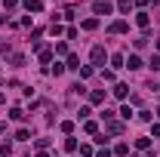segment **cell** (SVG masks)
<instances>
[{
	"mask_svg": "<svg viewBox=\"0 0 160 157\" xmlns=\"http://www.w3.org/2000/svg\"><path fill=\"white\" fill-rule=\"evenodd\" d=\"M92 9H96V16H111V3L108 0H92Z\"/></svg>",
	"mask_w": 160,
	"mask_h": 157,
	"instance_id": "1",
	"label": "cell"
},
{
	"mask_svg": "<svg viewBox=\"0 0 160 157\" xmlns=\"http://www.w3.org/2000/svg\"><path fill=\"white\" fill-rule=\"evenodd\" d=\"M105 133H111V136H120V133H123V123H117V120H105Z\"/></svg>",
	"mask_w": 160,
	"mask_h": 157,
	"instance_id": "2",
	"label": "cell"
},
{
	"mask_svg": "<svg viewBox=\"0 0 160 157\" xmlns=\"http://www.w3.org/2000/svg\"><path fill=\"white\" fill-rule=\"evenodd\" d=\"M105 59H108L105 56V46H92V62L96 65H105Z\"/></svg>",
	"mask_w": 160,
	"mask_h": 157,
	"instance_id": "3",
	"label": "cell"
},
{
	"mask_svg": "<svg viewBox=\"0 0 160 157\" xmlns=\"http://www.w3.org/2000/svg\"><path fill=\"white\" fill-rule=\"evenodd\" d=\"M25 9L28 13H40L43 9V0H25Z\"/></svg>",
	"mask_w": 160,
	"mask_h": 157,
	"instance_id": "4",
	"label": "cell"
},
{
	"mask_svg": "<svg viewBox=\"0 0 160 157\" xmlns=\"http://www.w3.org/2000/svg\"><path fill=\"white\" fill-rule=\"evenodd\" d=\"M126 68H129V71H139V68H142V59H139V56H129V59H126Z\"/></svg>",
	"mask_w": 160,
	"mask_h": 157,
	"instance_id": "5",
	"label": "cell"
},
{
	"mask_svg": "<svg viewBox=\"0 0 160 157\" xmlns=\"http://www.w3.org/2000/svg\"><path fill=\"white\" fill-rule=\"evenodd\" d=\"M136 25H139V28H148V25H151V16H148V13H139V16H136Z\"/></svg>",
	"mask_w": 160,
	"mask_h": 157,
	"instance_id": "6",
	"label": "cell"
},
{
	"mask_svg": "<svg viewBox=\"0 0 160 157\" xmlns=\"http://www.w3.org/2000/svg\"><path fill=\"white\" fill-rule=\"evenodd\" d=\"M126 93H129L126 83H117V86H114V96H117V99H126Z\"/></svg>",
	"mask_w": 160,
	"mask_h": 157,
	"instance_id": "7",
	"label": "cell"
},
{
	"mask_svg": "<svg viewBox=\"0 0 160 157\" xmlns=\"http://www.w3.org/2000/svg\"><path fill=\"white\" fill-rule=\"evenodd\" d=\"M126 28H129V25H126V22H123V19H120V22H114V25H111V31H114V34H123Z\"/></svg>",
	"mask_w": 160,
	"mask_h": 157,
	"instance_id": "8",
	"label": "cell"
},
{
	"mask_svg": "<svg viewBox=\"0 0 160 157\" xmlns=\"http://www.w3.org/2000/svg\"><path fill=\"white\" fill-rule=\"evenodd\" d=\"M83 28H86V31H96V28H99V19H86V22H83Z\"/></svg>",
	"mask_w": 160,
	"mask_h": 157,
	"instance_id": "9",
	"label": "cell"
},
{
	"mask_svg": "<svg viewBox=\"0 0 160 157\" xmlns=\"http://www.w3.org/2000/svg\"><path fill=\"white\" fill-rule=\"evenodd\" d=\"M114 154H117V157H126V154H129V148H126V145H123V142H120L117 148H114Z\"/></svg>",
	"mask_w": 160,
	"mask_h": 157,
	"instance_id": "10",
	"label": "cell"
},
{
	"mask_svg": "<svg viewBox=\"0 0 160 157\" xmlns=\"http://www.w3.org/2000/svg\"><path fill=\"white\" fill-rule=\"evenodd\" d=\"M40 62H52V49H40Z\"/></svg>",
	"mask_w": 160,
	"mask_h": 157,
	"instance_id": "11",
	"label": "cell"
},
{
	"mask_svg": "<svg viewBox=\"0 0 160 157\" xmlns=\"http://www.w3.org/2000/svg\"><path fill=\"white\" fill-rule=\"evenodd\" d=\"M9 117H12V120H25V114H22V108H12V111H9Z\"/></svg>",
	"mask_w": 160,
	"mask_h": 157,
	"instance_id": "12",
	"label": "cell"
},
{
	"mask_svg": "<svg viewBox=\"0 0 160 157\" xmlns=\"http://www.w3.org/2000/svg\"><path fill=\"white\" fill-rule=\"evenodd\" d=\"M111 62H114V68H126V65H123V56H120V53H117V56H111Z\"/></svg>",
	"mask_w": 160,
	"mask_h": 157,
	"instance_id": "13",
	"label": "cell"
},
{
	"mask_svg": "<svg viewBox=\"0 0 160 157\" xmlns=\"http://www.w3.org/2000/svg\"><path fill=\"white\" fill-rule=\"evenodd\" d=\"M117 6H120V13H129V9H132V3H129V0H120Z\"/></svg>",
	"mask_w": 160,
	"mask_h": 157,
	"instance_id": "14",
	"label": "cell"
},
{
	"mask_svg": "<svg viewBox=\"0 0 160 157\" xmlns=\"http://www.w3.org/2000/svg\"><path fill=\"white\" fill-rule=\"evenodd\" d=\"M68 68H80V59H77V56H68Z\"/></svg>",
	"mask_w": 160,
	"mask_h": 157,
	"instance_id": "15",
	"label": "cell"
},
{
	"mask_svg": "<svg viewBox=\"0 0 160 157\" xmlns=\"http://www.w3.org/2000/svg\"><path fill=\"white\" fill-rule=\"evenodd\" d=\"M148 68H151V71H160V56H154V59H151V65H148Z\"/></svg>",
	"mask_w": 160,
	"mask_h": 157,
	"instance_id": "16",
	"label": "cell"
},
{
	"mask_svg": "<svg viewBox=\"0 0 160 157\" xmlns=\"http://www.w3.org/2000/svg\"><path fill=\"white\" fill-rule=\"evenodd\" d=\"M16 139H19V142H25V139H31V133H28V129H19V133H16Z\"/></svg>",
	"mask_w": 160,
	"mask_h": 157,
	"instance_id": "17",
	"label": "cell"
},
{
	"mask_svg": "<svg viewBox=\"0 0 160 157\" xmlns=\"http://www.w3.org/2000/svg\"><path fill=\"white\" fill-rule=\"evenodd\" d=\"M3 6H6V9H16V6H19V0H3Z\"/></svg>",
	"mask_w": 160,
	"mask_h": 157,
	"instance_id": "18",
	"label": "cell"
},
{
	"mask_svg": "<svg viewBox=\"0 0 160 157\" xmlns=\"http://www.w3.org/2000/svg\"><path fill=\"white\" fill-rule=\"evenodd\" d=\"M151 133H154V136L160 139V123H154V126H151Z\"/></svg>",
	"mask_w": 160,
	"mask_h": 157,
	"instance_id": "19",
	"label": "cell"
},
{
	"mask_svg": "<svg viewBox=\"0 0 160 157\" xmlns=\"http://www.w3.org/2000/svg\"><path fill=\"white\" fill-rule=\"evenodd\" d=\"M96 157H111V151H108V148H102V151H99Z\"/></svg>",
	"mask_w": 160,
	"mask_h": 157,
	"instance_id": "20",
	"label": "cell"
},
{
	"mask_svg": "<svg viewBox=\"0 0 160 157\" xmlns=\"http://www.w3.org/2000/svg\"><path fill=\"white\" fill-rule=\"evenodd\" d=\"M0 133H6V123H0Z\"/></svg>",
	"mask_w": 160,
	"mask_h": 157,
	"instance_id": "21",
	"label": "cell"
},
{
	"mask_svg": "<svg viewBox=\"0 0 160 157\" xmlns=\"http://www.w3.org/2000/svg\"><path fill=\"white\" fill-rule=\"evenodd\" d=\"M136 3H139V6H142V3H148V0H136Z\"/></svg>",
	"mask_w": 160,
	"mask_h": 157,
	"instance_id": "22",
	"label": "cell"
},
{
	"mask_svg": "<svg viewBox=\"0 0 160 157\" xmlns=\"http://www.w3.org/2000/svg\"><path fill=\"white\" fill-rule=\"evenodd\" d=\"M0 102H6V96H3V93H0Z\"/></svg>",
	"mask_w": 160,
	"mask_h": 157,
	"instance_id": "23",
	"label": "cell"
},
{
	"mask_svg": "<svg viewBox=\"0 0 160 157\" xmlns=\"http://www.w3.org/2000/svg\"><path fill=\"white\" fill-rule=\"evenodd\" d=\"M157 117H160V108H157Z\"/></svg>",
	"mask_w": 160,
	"mask_h": 157,
	"instance_id": "24",
	"label": "cell"
}]
</instances>
